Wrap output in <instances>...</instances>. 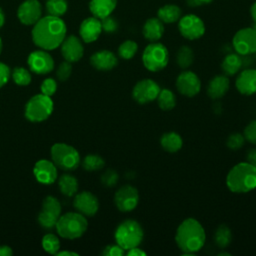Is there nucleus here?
Returning <instances> with one entry per match:
<instances>
[{
  "label": "nucleus",
  "mask_w": 256,
  "mask_h": 256,
  "mask_svg": "<svg viewBox=\"0 0 256 256\" xmlns=\"http://www.w3.org/2000/svg\"><path fill=\"white\" fill-rule=\"evenodd\" d=\"M66 35V25L57 16L40 18L32 29L33 42L44 50H53L61 45Z\"/></svg>",
  "instance_id": "nucleus-1"
},
{
  "label": "nucleus",
  "mask_w": 256,
  "mask_h": 256,
  "mask_svg": "<svg viewBox=\"0 0 256 256\" xmlns=\"http://www.w3.org/2000/svg\"><path fill=\"white\" fill-rule=\"evenodd\" d=\"M205 239L206 234L203 226L194 218H187L182 221L175 234L176 244L185 255L194 254L201 250Z\"/></svg>",
  "instance_id": "nucleus-2"
},
{
  "label": "nucleus",
  "mask_w": 256,
  "mask_h": 256,
  "mask_svg": "<svg viewBox=\"0 0 256 256\" xmlns=\"http://www.w3.org/2000/svg\"><path fill=\"white\" fill-rule=\"evenodd\" d=\"M226 185L233 193H247L256 188V167L250 162L234 165L227 174Z\"/></svg>",
  "instance_id": "nucleus-3"
},
{
  "label": "nucleus",
  "mask_w": 256,
  "mask_h": 256,
  "mask_svg": "<svg viewBox=\"0 0 256 256\" xmlns=\"http://www.w3.org/2000/svg\"><path fill=\"white\" fill-rule=\"evenodd\" d=\"M144 237L143 228L139 222L133 219L122 221L116 228L114 238L116 243L125 251L137 247Z\"/></svg>",
  "instance_id": "nucleus-4"
},
{
  "label": "nucleus",
  "mask_w": 256,
  "mask_h": 256,
  "mask_svg": "<svg viewBox=\"0 0 256 256\" xmlns=\"http://www.w3.org/2000/svg\"><path fill=\"white\" fill-rule=\"evenodd\" d=\"M58 234L66 239L81 237L88 227L87 219L79 212H68L61 215L55 225Z\"/></svg>",
  "instance_id": "nucleus-5"
},
{
  "label": "nucleus",
  "mask_w": 256,
  "mask_h": 256,
  "mask_svg": "<svg viewBox=\"0 0 256 256\" xmlns=\"http://www.w3.org/2000/svg\"><path fill=\"white\" fill-rule=\"evenodd\" d=\"M169 61V52L162 43L151 42L142 53V62L145 68L151 72H158L164 69Z\"/></svg>",
  "instance_id": "nucleus-6"
},
{
  "label": "nucleus",
  "mask_w": 256,
  "mask_h": 256,
  "mask_svg": "<svg viewBox=\"0 0 256 256\" xmlns=\"http://www.w3.org/2000/svg\"><path fill=\"white\" fill-rule=\"evenodd\" d=\"M51 158L56 167L66 171L75 170L80 164L78 151L66 143H55L51 147Z\"/></svg>",
  "instance_id": "nucleus-7"
},
{
  "label": "nucleus",
  "mask_w": 256,
  "mask_h": 256,
  "mask_svg": "<svg viewBox=\"0 0 256 256\" xmlns=\"http://www.w3.org/2000/svg\"><path fill=\"white\" fill-rule=\"evenodd\" d=\"M53 101L50 96L37 94L33 96L25 106V117L31 122L46 120L53 111Z\"/></svg>",
  "instance_id": "nucleus-8"
},
{
  "label": "nucleus",
  "mask_w": 256,
  "mask_h": 256,
  "mask_svg": "<svg viewBox=\"0 0 256 256\" xmlns=\"http://www.w3.org/2000/svg\"><path fill=\"white\" fill-rule=\"evenodd\" d=\"M232 45L239 55L256 53V29L252 26L238 30L233 36Z\"/></svg>",
  "instance_id": "nucleus-9"
},
{
  "label": "nucleus",
  "mask_w": 256,
  "mask_h": 256,
  "mask_svg": "<svg viewBox=\"0 0 256 256\" xmlns=\"http://www.w3.org/2000/svg\"><path fill=\"white\" fill-rule=\"evenodd\" d=\"M178 30L180 34L188 40H197L205 33V24L203 20L195 14L181 16L178 20Z\"/></svg>",
  "instance_id": "nucleus-10"
},
{
  "label": "nucleus",
  "mask_w": 256,
  "mask_h": 256,
  "mask_svg": "<svg viewBox=\"0 0 256 256\" xmlns=\"http://www.w3.org/2000/svg\"><path fill=\"white\" fill-rule=\"evenodd\" d=\"M60 216V202L53 196L45 197L42 203V209L38 215L39 224L45 229H52L53 227H55Z\"/></svg>",
  "instance_id": "nucleus-11"
},
{
  "label": "nucleus",
  "mask_w": 256,
  "mask_h": 256,
  "mask_svg": "<svg viewBox=\"0 0 256 256\" xmlns=\"http://www.w3.org/2000/svg\"><path fill=\"white\" fill-rule=\"evenodd\" d=\"M161 88L152 79H143L136 83L132 90L133 99L139 104H146L157 99Z\"/></svg>",
  "instance_id": "nucleus-12"
},
{
  "label": "nucleus",
  "mask_w": 256,
  "mask_h": 256,
  "mask_svg": "<svg viewBox=\"0 0 256 256\" xmlns=\"http://www.w3.org/2000/svg\"><path fill=\"white\" fill-rule=\"evenodd\" d=\"M139 202L138 190L131 185L121 186L114 195V203L118 210L130 212L134 210Z\"/></svg>",
  "instance_id": "nucleus-13"
},
{
  "label": "nucleus",
  "mask_w": 256,
  "mask_h": 256,
  "mask_svg": "<svg viewBox=\"0 0 256 256\" xmlns=\"http://www.w3.org/2000/svg\"><path fill=\"white\" fill-rule=\"evenodd\" d=\"M176 88L180 94L186 97H193L200 92L201 81L194 72L184 71L176 79Z\"/></svg>",
  "instance_id": "nucleus-14"
},
{
  "label": "nucleus",
  "mask_w": 256,
  "mask_h": 256,
  "mask_svg": "<svg viewBox=\"0 0 256 256\" xmlns=\"http://www.w3.org/2000/svg\"><path fill=\"white\" fill-rule=\"evenodd\" d=\"M27 63L32 72L36 74H47L54 69V60L44 50H36L29 54Z\"/></svg>",
  "instance_id": "nucleus-15"
},
{
  "label": "nucleus",
  "mask_w": 256,
  "mask_h": 256,
  "mask_svg": "<svg viewBox=\"0 0 256 256\" xmlns=\"http://www.w3.org/2000/svg\"><path fill=\"white\" fill-rule=\"evenodd\" d=\"M73 206L82 215L91 217L97 213L99 202L97 197L91 192L82 191L75 196Z\"/></svg>",
  "instance_id": "nucleus-16"
},
{
  "label": "nucleus",
  "mask_w": 256,
  "mask_h": 256,
  "mask_svg": "<svg viewBox=\"0 0 256 256\" xmlns=\"http://www.w3.org/2000/svg\"><path fill=\"white\" fill-rule=\"evenodd\" d=\"M17 14L21 23L34 25L41 18V5L37 0H26L19 6Z\"/></svg>",
  "instance_id": "nucleus-17"
},
{
  "label": "nucleus",
  "mask_w": 256,
  "mask_h": 256,
  "mask_svg": "<svg viewBox=\"0 0 256 256\" xmlns=\"http://www.w3.org/2000/svg\"><path fill=\"white\" fill-rule=\"evenodd\" d=\"M36 180L42 184H52L57 178V168L53 161L47 159L38 160L33 168Z\"/></svg>",
  "instance_id": "nucleus-18"
},
{
  "label": "nucleus",
  "mask_w": 256,
  "mask_h": 256,
  "mask_svg": "<svg viewBox=\"0 0 256 256\" xmlns=\"http://www.w3.org/2000/svg\"><path fill=\"white\" fill-rule=\"evenodd\" d=\"M61 54L63 58L72 63L79 61L84 53L83 45L80 39L74 35H71L63 40L61 43Z\"/></svg>",
  "instance_id": "nucleus-19"
},
{
  "label": "nucleus",
  "mask_w": 256,
  "mask_h": 256,
  "mask_svg": "<svg viewBox=\"0 0 256 256\" xmlns=\"http://www.w3.org/2000/svg\"><path fill=\"white\" fill-rule=\"evenodd\" d=\"M101 32H102L101 21L100 19L94 16L83 20L79 28L80 36L82 40L86 43H91L96 41L100 36Z\"/></svg>",
  "instance_id": "nucleus-20"
},
{
  "label": "nucleus",
  "mask_w": 256,
  "mask_h": 256,
  "mask_svg": "<svg viewBox=\"0 0 256 256\" xmlns=\"http://www.w3.org/2000/svg\"><path fill=\"white\" fill-rule=\"evenodd\" d=\"M237 90L243 95L256 93V69H246L240 72L235 82Z\"/></svg>",
  "instance_id": "nucleus-21"
},
{
  "label": "nucleus",
  "mask_w": 256,
  "mask_h": 256,
  "mask_svg": "<svg viewBox=\"0 0 256 256\" xmlns=\"http://www.w3.org/2000/svg\"><path fill=\"white\" fill-rule=\"evenodd\" d=\"M91 65L101 71H108L113 69L117 63L116 55L109 50H100L92 54L90 58Z\"/></svg>",
  "instance_id": "nucleus-22"
},
{
  "label": "nucleus",
  "mask_w": 256,
  "mask_h": 256,
  "mask_svg": "<svg viewBox=\"0 0 256 256\" xmlns=\"http://www.w3.org/2000/svg\"><path fill=\"white\" fill-rule=\"evenodd\" d=\"M164 23L158 17H151L147 19L142 27V34L144 38L150 42H157L164 34Z\"/></svg>",
  "instance_id": "nucleus-23"
},
{
  "label": "nucleus",
  "mask_w": 256,
  "mask_h": 256,
  "mask_svg": "<svg viewBox=\"0 0 256 256\" xmlns=\"http://www.w3.org/2000/svg\"><path fill=\"white\" fill-rule=\"evenodd\" d=\"M229 90V80L225 75L213 77L207 86V94L211 99L222 98Z\"/></svg>",
  "instance_id": "nucleus-24"
},
{
  "label": "nucleus",
  "mask_w": 256,
  "mask_h": 256,
  "mask_svg": "<svg viewBox=\"0 0 256 256\" xmlns=\"http://www.w3.org/2000/svg\"><path fill=\"white\" fill-rule=\"evenodd\" d=\"M117 6V0H90L89 9L92 15L102 19L111 15Z\"/></svg>",
  "instance_id": "nucleus-25"
},
{
  "label": "nucleus",
  "mask_w": 256,
  "mask_h": 256,
  "mask_svg": "<svg viewBox=\"0 0 256 256\" xmlns=\"http://www.w3.org/2000/svg\"><path fill=\"white\" fill-rule=\"evenodd\" d=\"M181 16H182V10L176 4L163 5L157 11V17L164 24H171V23L178 22Z\"/></svg>",
  "instance_id": "nucleus-26"
},
{
  "label": "nucleus",
  "mask_w": 256,
  "mask_h": 256,
  "mask_svg": "<svg viewBox=\"0 0 256 256\" xmlns=\"http://www.w3.org/2000/svg\"><path fill=\"white\" fill-rule=\"evenodd\" d=\"M160 145L165 151L169 153H175L182 148L183 140L178 133L167 132L161 136Z\"/></svg>",
  "instance_id": "nucleus-27"
},
{
  "label": "nucleus",
  "mask_w": 256,
  "mask_h": 256,
  "mask_svg": "<svg viewBox=\"0 0 256 256\" xmlns=\"http://www.w3.org/2000/svg\"><path fill=\"white\" fill-rule=\"evenodd\" d=\"M58 185L61 193L67 197L73 196L78 190V181L70 174L61 175L58 180Z\"/></svg>",
  "instance_id": "nucleus-28"
},
{
  "label": "nucleus",
  "mask_w": 256,
  "mask_h": 256,
  "mask_svg": "<svg viewBox=\"0 0 256 256\" xmlns=\"http://www.w3.org/2000/svg\"><path fill=\"white\" fill-rule=\"evenodd\" d=\"M242 67V59L239 56V54H228L224 57L221 68L225 75H234L236 74L240 68Z\"/></svg>",
  "instance_id": "nucleus-29"
},
{
  "label": "nucleus",
  "mask_w": 256,
  "mask_h": 256,
  "mask_svg": "<svg viewBox=\"0 0 256 256\" xmlns=\"http://www.w3.org/2000/svg\"><path fill=\"white\" fill-rule=\"evenodd\" d=\"M232 240V233L230 228L225 225L221 224L217 227L214 233V242L218 248L224 249L226 248Z\"/></svg>",
  "instance_id": "nucleus-30"
},
{
  "label": "nucleus",
  "mask_w": 256,
  "mask_h": 256,
  "mask_svg": "<svg viewBox=\"0 0 256 256\" xmlns=\"http://www.w3.org/2000/svg\"><path fill=\"white\" fill-rule=\"evenodd\" d=\"M157 103H158V106L160 107V109H162L164 111H168L175 107L176 97L171 90L164 88V89L160 90V92L157 96Z\"/></svg>",
  "instance_id": "nucleus-31"
},
{
  "label": "nucleus",
  "mask_w": 256,
  "mask_h": 256,
  "mask_svg": "<svg viewBox=\"0 0 256 256\" xmlns=\"http://www.w3.org/2000/svg\"><path fill=\"white\" fill-rule=\"evenodd\" d=\"M193 60H194V53L189 46L184 45L179 48L176 54V63L180 68L186 69L190 67L193 63Z\"/></svg>",
  "instance_id": "nucleus-32"
},
{
  "label": "nucleus",
  "mask_w": 256,
  "mask_h": 256,
  "mask_svg": "<svg viewBox=\"0 0 256 256\" xmlns=\"http://www.w3.org/2000/svg\"><path fill=\"white\" fill-rule=\"evenodd\" d=\"M105 161L104 159L96 154H89L85 156L82 161V166L87 171H97L104 167Z\"/></svg>",
  "instance_id": "nucleus-33"
},
{
  "label": "nucleus",
  "mask_w": 256,
  "mask_h": 256,
  "mask_svg": "<svg viewBox=\"0 0 256 256\" xmlns=\"http://www.w3.org/2000/svg\"><path fill=\"white\" fill-rule=\"evenodd\" d=\"M138 50V45L133 40H126L118 47V55L125 60H129L135 56Z\"/></svg>",
  "instance_id": "nucleus-34"
},
{
  "label": "nucleus",
  "mask_w": 256,
  "mask_h": 256,
  "mask_svg": "<svg viewBox=\"0 0 256 256\" xmlns=\"http://www.w3.org/2000/svg\"><path fill=\"white\" fill-rule=\"evenodd\" d=\"M46 10L49 15L60 17L67 11L66 0H47Z\"/></svg>",
  "instance_id": "nucleus-35"
},
{
  "label": "nucleus",
  "mask_w": 256,
  "mask_h": 256,
  "mask_svg": "<svg viewBox=\"0 0 256 256\" xmlns=\"http://www.w3.org/2000/svg\"><path fill=\"white\" fill-rule=\"evenodd\" d=\"M42 247L47 253L56 255V253L60 249V242L58 237L52 233L44 235V237L42 238Z\"/></svg>",
  "instance_id": "nucleus-36"
},
{
  "label": "nucleus",
  "mask_w": 256,
  "mask_h": 256,
  "mask_svg": "<svg viewBox=\"0 0 256 256\" xmlns=\"http://www.w3.org/2000/svg\"><path fill=\"white\" fill-rule=\"evenodd\" d=\"M12 78H13V81L20 86H26L31 82L30 72L23 67L15 68L12 72Z\"/></svg>",
  "instance_id": "nucleus-37"
},
{
  "label": "nucleus",
  "mask_w": 256,
  "mask_h": 256,
  "mask_svg": "<svg viewBox=\"0 0 256 256\" xmlns=\"http://www.w3.org/2000/svg\"><path fill=\"white\" fill-rule=\"evenodd\" d=\"M72 72V65L68 61H64L60 63V65L57 68L56 71V76L60 81H66Z\"/></svg>",
  "instance_id": "nucleus-38"
},
{
  "label": "nucleus",
  "mask_w": 256,
  "mask_h": 256,
  "mask_svg": "<svg viewBox=\"0 0 256 256\" xmlns=\"http://www.w3.org/2000/svg\"><path fill=\"white\" fill-rule=\"evenodd\" d=\"M245 142L244 135L240 133H233L227 139V146L232 150L240 149Z\"/></svg>",
  "instance_id": "nucleus-39"
},
{
  "label": "nucleus",
  "mask_w": 256,
  "mask_h": 256,
  "mask_svg": "<svg viewBox=\"0 0 256 256\" xmlns=\"http://www.w3.org/2000/svg\"><path fill=\"white\" fill-rule=\"evenodd\" d=\"M100 21H101L102 31H105L106 33H113L118 29V22L111 15L100 19Z\"/></svg>",
  "instance_id": "nucleus-40"
},
{
  "label": "nucleus",
  "mask_w": 256,
  "mask_h": 256,
  "mask_svg": "<svg viewBox=\"0 0 256 256\" xmlns=\"http://www.w3.org/2000/svg\"><path fill=\"white\" fill-rule=\"evenodd\" d=\"M118 173L112 169L106 170L101 176V182L107 187H113L118 182Z\"/></svg>",
  "instance_id": "nucleus-41"
},
{
  "label": "nucleus",
  "mask_w": 256,
  "mask_h": 256,
  "mask_svg": "<svg viewBox=\"0 0 256 256\" xmlns=\"http://www.w3.org/2000/svg\"><path fill=\"white\" fill-rule=\"evenodd\" d=\"M41 93L47 96H52L57 90V83L53 78L45 79L41 84Z\"/></svg>",
  "instance_id": "nucleus-42"
},
{
  "label": "nucleus",
  "mask_w": 256,
  "mask_h": 256,
  "mask_svg": "<svg viewBox=\"0 0 256 256\" xmlns=\"http://www.w3.org/2000/svg\"><path fill=\"white\" fill-rule=\"evenodd\" d=\"M244 138L256 145V120L251 121L244 129Z\"/></svg>",
  "instance_id": "nucleus-43"
},
{
  "label": "nucleus",
  "mask_w": 256,
  "mask_h": 256,
  "mask_svg": "<svg viewBox=\"0 0 256 256\" xmlns=\"http://www.w3.org/2000/svg\"><path fill=\"white\" fill-rule=\"evenodd\" d=\"M124 254L125 250L122 247H120L117 243L107 245L102 251V255L104 256H122Z\"/></svg>",
  "instance_id": "nucleus-44"
},
{
  "label": "nucleus",
  "mask_w": 256,
  "mask_h": 256,
  "mask_svg": "<svg viewBox=\"0 0 256 256\" xmlns=\"http://www.w3.org/2000/svg\"><path fill=\"white\" fill-rule=\"evenodd\" d=\"M9 77H10V69L9 67L0 62V88L3 87L9 80Z\"/></svg>",
  "instance_id": "nucleus-45"
},
{
  "label": "nucleus",
  "mask_w": 256,
  "mask_h": 256,
  "mask_svg": "<svg viewBox=\"0 0 256 256\" xmlns=\"http://www.w3.org/2000/svg\"><path fill=\"white\" fill-rule=\"evenodd\" d=\"M213 0H185L186 4L189 7H200L203 5L210 4Z\"/></svg>",
  "instance_id": "nucleus-46"
},
{
  "label": "nucleus",
  "mask_w": 256,
  "mask_h": 256,
  "mask_svg": "<svg viewBox=\"0 0 256 256\" xmlns=\"http://www.w3.org/2000/svg\"><path fill=\"white\" fill-rule=\"evenodd\" d=\"M127 255L128 256H145L146 252L143 251L142 249L138 248V246H137V247H134V248H131V249L127 250Z\"/></svg>",
  "instance_id": "nucleus-47"
},
{
  "label": "nucleus",
  "mask_w": 256,
  "mask_h": 256,
  "mask_svg": "<svg viewBox=\"0 0 256 256\" xmlns=\"http://www.w3.org/2000/svg\"><path fill=\"white\" fill-rule=\"evenodd\" d=\"M247 161L256 167V149H251L247 153Z\"/></svg>",
  "instance_id": "nucleus-48"
},
{
  "label": "nucleus",
  "mask_w": 256,
  "mask_h": 256,
  "mask_svg": "<svg viewBox=\"0 0 256 256\" xmlns=\"http://www.w3.org/2000/svg\"><path fill=\"white\" fill-rule=\"evenodd\" d=\"M12 254H13V251L9 246H6V245L0 246V256H11Z\"/></svg>",
  "instance_id": "nucleus-49"
},
{
  "label": "nucleus",
  "mask_w": 256,
  "mask_h": 256,
  "mask_svg": "<svg viewBox=\"0 0 256 256\" xmlns=\"http://www.w3.org/2000/svg\"><path fill=\"white\" fill-rule=\"evenodd\" d=\"M250 16H251L254 24H256V1L250 7Z\"/></svg>",
  "instance_id": "nucleus-50"
},
{
  "label": "nucleus",
  "mask_w": 256,
  "mask_h": 256,
  "mask_svg": "<svg viewBox=\"0 0 256 256\" xmlns=\"http://www.w3.org/2000/svg\"><path fill=\"white\" fill-rule=\"evenodd\" d=\"M56 255H58V256H78L79 254L78 253H76V252H73V251H66V250H64V251H58L57 253H56Z\"/></svg>",
  "instance_id": "nucleus-51"
},
{
  "label": "nucleus",
  "mask_w": 256,
  "mask_h": 256,
  "mask_svg": "<svg viewBox=\"0 0 256 256\" xmlns=\"http://www.w3.org/2000/svg\"><path fill=\"white\" fill-rule=\"evenodd\" d=\"M4 22H5V16H4L3 10L0 8V28L4 25Z\"/></svg>",
  "instance_id": "nucleus-52"
},
{
  "label": "nucleus",
  "mask_w": 256,
  "mask_h": 256,
  "mask_svg": "<svg viewBox=\"0 0 256 256\" xmlns=\"http://www.w3.org/2000/svg\"><path fill=\"white\" fill-rule=\"evenodd\" d=\"M218 255H219V256H222V255H226V256H229V255H230V253H228V252H220Z\"/></svg>",
  "instance_id": "nucleus-53"
},
{
  "label": "nucleus",
  "mask_w": 256,
  "mask_h": 256,
  "mask_svg": "<svg viewBox=\"0 0 256 256\" xmlns=\"http://www.w3.org/2000/svg\"><path fill=\"white\" fill-rule=\"evenodd\" d=\"M1 51H2V40L0 38V53H1Z\"/></svg>",
  "instance_id": "nucleus-54"
},
{
  "label": "nucleus",
  "mask_w": 256,
  "mask_h": 256,
  "mask_svg": "<svg viewBox=\"0 0 256 256\" xmlns=\"http://www.w3.org/2000/svg\"><path fill=\"white\" fill-rule=\"evenodd\" d=\"M253 27L256 29V24H254V25H253Z\"/></svg>",
  "instance_id": "nucleus-55"
}]
</instances>
